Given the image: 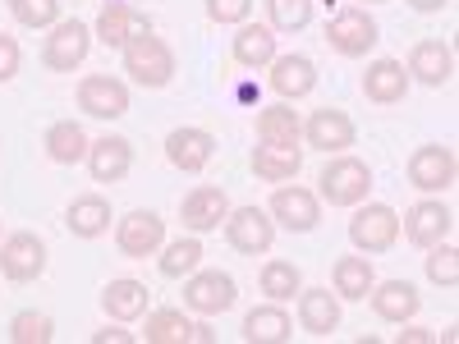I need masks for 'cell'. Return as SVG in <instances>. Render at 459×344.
Returning a JSON list of instances; mask_svg holds the SVG:
<instances>
[{
	"instance_id": "obj_33",
	"label": "cell",
	"mask_w": 459,
	"mask_h": 344,
	"mask_svg": "<svg viewBox=\"0 0 459 344\" xmlns=\"http://www.w3.org/2000/svg\"><path fill=\"white\" fill-rule=\"evenodd\" d=\"M262 294L272 298V303H285V298H294L299 294V266L294 262H266L262 266Z\"/></svg>"
},
{
	"instance_id": "obj_40",
	"label": "cell",
	"mask_w": 459,
	"mask_h": 344,
	"mask_svg": "<svg viewBox=\"0 0 459 344\" xmlns=\"http://www.w3.org/2000/svg\"><path fill=\"white\" fill-rule=\"evenodd\" d=\"M19 73V42L10 32H0V83H10Z\"/></svg>"
},
{
	"instance_id": "obj_16",
	"label": "cell",
	"mask_w": 459,
	"mask_h": 344,
	"mask_svg": "<svg viewBox=\"0 0 459 344\" xmlns=\"http://www.w3.org/2000/svg\"><path fill=\"white\" fill-rule=\"evenodd\" d=\"M179 216H184V225L194 229V235H207V229H221V220L230 216V198L221 194V188L203 184V188H194V194L184 198Z\"/></svg>"
},
{
	"instance_id": "obj_17",
	"label": "cell",
	"mask_w": 459,
	"mask_h": 344,
	"mask_svg": "<svg viewBox=\"0 0 459 344\" xmlns=\"http://www.w3.org/2000/svg\"><path fill=\"white\" fill-rule=\"evenodd\" d=\"M134 166V147L125 138H97L88 142V170L97 184H120Z\"/></svg>"
},
{
	"instance_id": "obj_15",
	"label": "cell",
	"mask_w": 459,
	"mask_h": 344,
	"mask_svg": "<svg viewBox=\"0 0 459 344\" xmlns=\"http://www.w3.org/2000/svg\"><path fill=\"white\" fill-rule=\"evenodd\" d=\"M308 147H317V151H344V147H354V120L344 110H335V106H326V110H313V120H308Z\"/></svg>"
},
{
	"instance_id": "obj_20",
	"label": "cell",
	"mask_w": 459,
	"mask_h": 344,
	"mask_svg": "<svg viewBox=\"0 0 459 344\" xmlns=\"http://www.w3.org/2000/svg\"><path fill=\"white\" fill-rule=\"evenodd\" d=\"M372 313L381 317V322H395V326H404L413 313H418V289L409 285V280H386V285H372Z\"/></svg>"
},
{
	"instance_id": "obj_3",
	"label": "cell",
	"mask_w": 459,
	"mask_h": 344,
	"mask_svg": "<svg viewBox=\"0 0 459 344\" xmlns=\"http://www.w3.org/2000/svg\"><path fill=\"white\" fill-rule=\"evenodd\" d=\"M395 239H400V216L386 202H368V207L354 211L350 244L359 253H386V248H395Z\"/></svg>"
},
{
	"instance_id": "obj_36",
	"label": "cell",
	"mask_w": 459,
	"mask_h": 344,
	"mask_svg": "<svg viewBox=\"0 0 459 344\" xmlns=\"http://www.w3.org/2000/svg\"><path fill=\"white\" fill-rule=\"evenodd\" d=\"M10 14L23 28H56L60 23V0H10Z\"/></svg>"
},
{
	"instance_id": "obj_10",
	"label": "cell",
	"mask_w": 459,
	"mask_h": 344,
	"mask_svg": "<svg viewBox=\"0 0 459 344\" xmlns=\"http://www.w3.org/2000/svg\"><path fill=\"white\" fill-rule=\"evenodd\" d=\"M115 244H120L125 257H152L166 244V220L157 211H129L115 225Z\"/></svg>"
},
{
	"instance_id": "obj_2",
	"label": "cell",
	"mask_w": 459,
	"mask_h": 344,
	"mask_svg": "<svg viewBox=\"0 0 459 344\" xmlns=\"http://www.w3.org/2000/svg\"><path fill=\"white\" fill-rule=\"evenodd\" d=\"M322 198L331 207H359L368 202V188H372V170L359 161V157H335L326 170H322Z\"/></svg>"
},
{
	"instance_id": "obj_6",
	"label": "cell",
	"mask_w": 459,
	"mask_h": 344,
	"mask_svg": "<svg viewBox=\"0 0 459 344\" xmlns=\"http://www.w3.org/2000/svg\"><path fill=\"white\" fill-rule=\"evenodd\" d=\"M88 47H92V32H88V23H79V19H65V23H56V28H51L42 60H47V69H56V73H74V69L83 64Z\"/></svg>"
},
{
	"instance_id": "obj_30",
	"label": "cell",
	"mask_w": 459,
	"mask_h": 344,
	"mask_svg": "<svg viewBox=\"0 0 459 344\" xmlns=\"http://www.w3.org/2000/svg\"><path fill=\"white\" fill-rule=\"evenodd\" d=\"M257 138L262 142H276V147H299V138H303L299 115L290 106H266L257 115Z\"/></svg>"
},
{
	"instance_id": "obj_34",
	"label": "cell",
	"mask_w": 459,
	"mask_h": 344,
	"mask_svg": "<svg viewBox=\"0 0 459 344\" xmlns=\"http://www.w3.org/2000/svg\"><path fill=\"white\" fill-rule=\"evenodd\" d=\"M266 14L276 32H303L313 23V0H266Z\"/></svg>"
},
{
	"instance_id": "obj_7",
	"label": "cell",
	"mask_w": 459,
	"mask_h": 344,
	"mask_svg": "<svg viewBox=\"0 0 459 344\" xmlns=\"http://www.w3.org/2000/svg\"><path fill=\"white\" fill-rule=\"evenodd\" d=\"M326 42L340 56H368L377 47V19L368 10H340L326 23Z\"/></svg>"
},
{
	"instance_id": "obj_18",
	"label": "cell",
	"mask_w": 459,
	"mask_h": 344,
	"mask_svg": "<svg viewBox=\"0 0 459 344\" xmlns=\"http://www.w3.org/2000/svg\"><path fill=\"white\" fill-rule=\"evenodd\" d=\"M147 344H184V340H198V344H212V326H194L184 313L175 308H161L147 317V331H143Z\"/></svg>"
},
{
	"instance_id": "obj_44",
	"label": "cell",
	"mask_w": 459,
	"mask_h": 344,
	"mask_svg": "<svg viewBox=\"0 0 459 344\" xmlns=\"http://www.w3.org/2000/svg\"><path fill=\"white\" fill-rule=\"evenodd\" d=\"M368 5H381V0H368Z\"/></svg>"
},
{
	"instance_id": "obj_42",
	"label": "cell",
	"mask_w": 459,
	"mask_h": 344,
	"mask_svg": "<svg viewBox=\"0 0 459 344\" xmlns=\"http://www.w3.org/2000/svg\"><path fill=\"white\" fill-rule=\"evenodd\" d=\"M110 340H115V344H129L134 335H129V331H97V335H92V344H110Z\"/></svg>"
},
{
	"instance_id": "obj_12",
	"label": "cell",
	"mask_w": 459,
	"mask_h": 344,
	"mask_svg": "<svg viewBox=\"0 0 459 344\" xmlns=\"http://www.w3.org/2000/svg\"><path fill=\"white\" fill-rule=\"evenodd\" d=\"M212 157H216V138H212L207 129H175V133L166 138V161H170L175 170H184V175L207 170Z\"/></svg>"
},
{
	"instance_id": "obj_14",
	"label": "cell",
	"mask_w": 459,
	"mask_h": 344,
	"mask_svg": "<svg viewBox=\"0 0 459 344\" xmlns=\"http://www.w3.org/2000/svg\"><path fill=\"white\" fill-rule=\"evenodd\" d=\"M450 225H455V216H450L441 202H418V207H409V216H404V239H409L413 248H432V244L450 239Z\"/></svg>"
},
{
	"instance_id": "obj_26",
	"label": "cell",
	"mask_w": 459,
	"mask_h": 344,
	"mask_svg": "<svg viewBox=\"0 0 459 344\" xmlns=\"http://www.w3.org/2000/svg\"><path fill=\"white\" fill-rule=\"evenodd\" d=\"M65 225H69V235H79V239H97L110 229V202L88 194V198H74L69 211H65Z\"/></svg>"
},
{
	"instance_id": "obj_32",
	"label": "cell",
	"mask_w": 459,
	"mask_h": 344,
	"mask_svg": "<svg viewBox=\"0 0 459 344\" xmlns=\"http://www.w3.org/2000/svg\"><path fill=\"white\" fill-rule=\"evenodd\" d=\"M372 262L368 257H340L335 262V294L340 298H350V303H359V298H368L372 294Z\"/></svg>"
},
{
	"instance_id": "obj_43",
	"label": "cell",
	"mask_w": 459,
	"mask_h": 344,
	"mask_svg": "<svg viewBox=\"0 0 459 344\" xmlns=\"http://www.w3.org/2000/svg\"><path fill=\"white\" fill-rule=\"evenodd\" d=\"M409 5L418 10V14H437V10H446L450 0H409Z\"/></svg>"
},
{
	"instance_id": "obj_22",
	"label": "cell",
	"mask_w": 459,
	"mask_h": 344,
	"mask_svg": "<svg viewBox=\"0 0 459 344\" xmlns=\"http://www.w3.org/2000/svg\"><path fill=\"white\" fill-rule=\"evenodd\" d=\"M409 73L418 83H428V88H441V83H450V73H455V51L446 42H418L413 56H409Z\"/></svg>"
},
{
	"instance_id": "obj_35",
	"label": "cell",
	"mask_w": 459,
	"mask_h": 344,
	"mask_svg": "<svg viewBox=\"0 0 459 344\" xmlns=\"http://www.w3.org/2000/svg\"><path fill=\"white\" fill-rule=\"evenodd\" d=\"M198 262H203V244H198V239H175V244H166L161 276L179 280V276H188V271H198Z\"/></svg>"
},
{
	"instance_id": "obj_31",
	"label": "cell",
	"mask_w": 459,
	"mask_h": 344,
	"mask_svg": "<svg viewBox=\"0 0 459 344\" xmlns=\"http://www.w3.org/2000/svg\"><path fill=\"white\" fill-rule=\"evenodd\" d=\"M47 151H51L56 166H74V161L88 157V133L74 125V120H60V125L47 129Z\"/></svg>"
},
{
	"instance_id": "obj_41",
	"label": "cell",
	"mask_w": 459,
	"mask_h": 344,
	"mask_svg": "<svg viewBox=\"0 0 459 344\" xmlns=\"http://www.w3.org/2000/svg\"><path fill=\"white\" fill-rule=\"evenodd\" d=\"M400 340H409V344H432L437 335H432V331H423V326H409V331H400Z\"/></svg>"
},
{
	"instance_id": "obj_38",
	"label": "cell",
	"mask_w": 459,
	"mask_h": 344,
	"mask_svg": "<svg viewBox=\"0 0 459 344\" xmlns=\"http://www.w3.org/2000/svg\"><path fill=\"white\" fill-rule=\"evenodd\" d=\"M51 335H56V322L47 313H19L10 322V340L14 344H51Z\"/></svg>"
},
{
	"instance_id": "obj_1",
	"label": "cell",
	"mask_w": 459,
	"mask_h": 344,
	"mask_svg": "<svg viewBox=\"0 0 459 344\" xmlns=\"http://www.w3.org/2000/svg\"><path fill=\"white\" fill-rule=\"evenodd\" d=\"M125 73L138 88H166L175 79V56L152 28L134 32L125 42Z\"/></svg>"
},
{
	"instance_id": "obj_19",
	"label": "cell",
	"mask_w": 459,
	"mask_h": 344,
	"mask_svg": "<svg viewBox=\"0 0 459 344\" xmlns=\"http://www.w3.org/2000/svg\"><path fill=\"white\" fill-rule=\"evenodd\" d=\"M404 92H409V73H404L400 60H377V64H368V73H363V97H368V101L395 106V101H404Z\"/></svg>"
},
{
	"instance_id": "obj_9",
	"label": "cell",
	"mask_w": 459,
	"mask_h": 344,
	"mask_svg": "<svg viewBox=\"0 0 459 344\" xmlns=\"http://www.w3.org/2000/svg\"><path fill=\"white\" fill-rule=\"evenodd\" d=\"M184 303L203 317H216L225 308H235V280H230L225 271H188Z\"/></svg>"
},
{
	"instance_id": "obj_25",
	"label": "cell",
	"mask_w": 459,
	"mask_h": 344,
	"mask_svg": "<svg viewBox=\"0 0 459 344\" xmlns=\"http://www.w3.org/2000/svg\"><path fill=\"white\" fill-rule=\"evenodd\" d=\"M294 335V322L281 303H266V308H253L244 317V340L248 344H285Z\"/></svg>"
},
{
	"instance_id": "obj_8",
	"label": "cell",
	"mask_w": 459,
	"mask_h": 344,
	"mask_svg": "<svg viewBox=\"0 0 459 344\" xmlns=\"http://www.w3.org/2000/svg\"><path fill=\"white\" fill-rule=\"evenodd\" d=\"M79 110L92 115V120H120L129 110V88L110 73H88L79 83Z\"/></svg>"
},
{
	"instance_id": "obj_39",
	"label": "cell",
	"mask_w": 459,
	"mask_h": 344,
	"mask_svg": "<svg viewBox=\"0 0 459 344\" xmlns=\"http://www.w3.org/2000/svg\"><path fill=\"white\" fill-rule=\"evenodd\" d=\"M207 14H212L216 23H248L253 0H207Z\"/></svg>"
},
{
	"instance_id": "obj_13",
	"label": "cell",
	"mask_w": 459,
	"mask_h": 344,
	"mask_svg": "<svg viewBox=\"0 0 459 344\" xmlns=\"http://www.w3.org/2000/svg\"><path fill=\"white\" fill-rule=\"evenodd\" d=\"M272 220H281L285 229H313L322 220V207H317V194H308V188H276L272 194Z\"/></svg>"
},
{
	"instance_id": "obj_29",
	"label": "cell",
	"mask_w": 459,
	"mask_h": 344,
	"mask_svg": "<svg viewBox=\"0 0 459 344\" xmlns=\"http://www.w3.org/2000/svg\"><path fill=\"white\" fill-rule=\"evenodd\" d=\"M235 60H239L244 69L272 64V60H276V32L262 28V23H239V32H235Z\"/></svg>"
},
{
	"instance_id": "obj_24",
	"label": "cell",
	"mask_w": 459,
	"mask_h": 344,
	"mask_svg": "<svg viewBox=\"0 0 459 344\" xmlns=\"http://www.w3.org/2000/svg\"><path fill=\"white\" fill-rule=\"evenodd\" d=\"M299 326L308 335H331L340 326V303L331 289H303L299 294Z\"/></svg>"
},
{
	"instance_id": "obj_4",
	"label": "cell",
	"mask_w": 459,
	"mask_h": 344,
	"mask_svg": "<svg viewBox=\"0 0 459 344\" xmlns=\"http://www.w3.org/2000/svg\"><path fill=\"white\" fill-rule=\"evenodd\" d=\"M225 239H230V248H235V253L257 257V253L272 248L276 220H272V211H262V207H239V211L225 216Z\"/></svg>"
},
{
	"instance_id": "obj_37",
	"label": "cell",
	"mask_w": 459,
	"mask_h": 344,
	"mask_svg": "<svg viewBox=\"0 0 459 344\" xmlns=\"http://www.w3.org/2000/svg\"><path fill=\"white\" fill-rule=\"evenodd\" d=\"M428 280H432V285H446V289L459 285V253H455L446 239L428 248Z\"/></svg>"
},
{
	"instance_id": "obj_23",
	"label": "cell",
	"mask_w": 459,
	"mask_h": 344,
	"mask_svg": "<svg viewBox=\"0 0 459 344\" xmlns=\"http://www.w3.org/2000/svg\"><path fill=\"white\" fill-rule=\"evenodd\" d=\"M101 308L110 322H138L147 313V285L143 280H110L101 289Z\"/></svg>"
},
{
	"instance_id": "obj_28",
	"label": "cell",
	"mask_w": 459,
	"mask_h": 344,
	"mask_svg": "<svg viewBox=\"0 0 459 344\" xmlns=\"http://www.w3.org/2000/svg\"><path fill=\"white\" fill-rule=\"evenodd\" d=\"M299 166H303V151H299V147L262 142V147L253 151V175H257V179H266V184H285V179H294V175H299Z\"/></svg>"
},
{
	"instance_id": "obj_21",
	"label": "cell",
	"mask_w": 459,
	"mask_h": 344,
	"mask_svg": "<svg viewBox=\"0 0 459 344\" xmlns=\"http://www.w3.org/2000/svg\"><path fill=\"white\" fill-rule=\"evenodd\" d=\"M272 88L281 97H308L317 88V64L308 56H276L272 60Z\"/></svg>"
},
{
	"instance_id": "obj_11",
	"label": "cell",
	"mask_w": 459,
	"mask_h": 344,
	"mask_svg": "<svg viewBox=\"0 0 459 344\" xmlns=\"http://www.w3.org/2000/svg\"><path fill=\"white\" fill-rule=\"evenodd\" d=\"M409 184L423 188V194H441L455 184V151L441 142H428L409 157Z\"/></svg>"
},
{
	"instance_id": "obj_5",
	"label": "cell",
	"mask_w": 459,
	"mask_h": 344,
	"mask_svg": "<svg viewBox=\"0 0 459 344\" xmlns=\"http://www.w3.org/2000/svg\"><path fill=\"white\" fill-rule=\"evenodd\" d=\"M47 271V244L28 235V229H19V235H10L5 244H0V276H10L19 285L37 280Z\"/></svg>"
},
{
	"instance_id": "obj_27",
	"label": "cell",
	"mask_w": 459,
	"mask_h": 344,
	"mask_svg": "<svg viewBox=\"0 0 459 344\" xmlns=\"http://www.w3.org/2000/svg\"><path fill=\"white\" fill-rule=\"evenodd\" d=\"M143 28H147V19H138L125 0H106L101 14H97V37H101L106 47H120V51H125L129 37L143 32Z\"/></svg>"
}]
</instances>
